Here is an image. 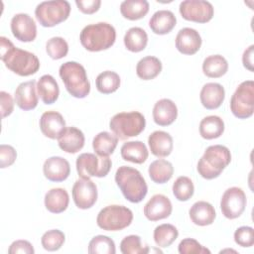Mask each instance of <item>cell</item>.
I'll list each match as a JSON object with an SVG mask.
<instances>
[{
    "label": "cell",
    "instance_id": "1",
    "mask_svg": "<svg viewBox=\"0 0 254 254\" xmlns=\"http://www.w3.org/2000/svg\"><path fill=\"white\" fill-rule=\"evenodd\" d=\"M0 59L8 69L21 76L32 75L40 68V61L35 54L16 48L5 37H0Z\"/></svg>",
    "mask_w": 254,
    "mask_h": 254
},
{
    "label": "cell",
    "instance_id": "2",
    "mask_svg": "<svg viewBox=\"0 0 254 254\" xmlns=\"http://www.w3.org/2000/svg\"><path fill=\"white\" fill-rule=\"evenodd\" d=\"M115 182L124 197L130 202L142 201L148 192V186L141 173L129 166H121L117 169Z\"/></svg>",
    "mask_w": 254,
    "mask_h": 254
},
{
    "label": "cell",
    "instance_id": "3",
    "mask_svg": "<svg viewBox=\"0 0 254 254\" xmlns=\"http://www.w3.org/2000/svg\"><path fill=\"white\" fill-rule=\"evenodd\" d=\"M82 47L89 52H100L113 46L116 40V31L111 24L99 22L85 26L79 36Z\"/></svg>",
    "mask_w": 254,
    "mask_h": 254
},
{
    "label": "cell",
    "instance_id": "4",
    "mask_svg": "<svg viewBox=\"0 0 254 254\" xmlns=\"http://www.w3.org/2000/svg\"><path fill=\"white\" fill-rule=\"evenodd\" d=\"M231 154L227 147L211 145L206 148L197 162L198 174L206 180H212L220 176L222 171L229 165Z\"/></svg>",
    "mask_w": 254,
    "mask_h": 254
},
{
    "label": "cell",
    "instance_id": "5",
    "mask_svg": "<svg viewBox=\"0 0 254 254\" xmlns=\"http://www.w3.org/2000/svg\"><path fill=\"white\" fill-rule=\"evenodd\" d=\"M59 74L67 92L75 98H84L90 92V83L83 65L66 62L60 66Z\"/></svg>",
    "mask_w": 254,
    "mask_h": 254
},
{
    "label": "cell",
    "instance_id": "6",
    "mask_svg": "<svg viewBox=\"0 0 254 254\" xmlns=\"http://www.w3.org/2000/svg\"><path fill=\"white\" fill-rule=\"evenodd\" d=\"M146 126V120L138 111L120 112L115 114L109 122V128L120 140L138 136Z\"/></svg>",
    "mask_w": 254,
    "mask_h": 254
},
{
    "label": "cell",
    "instance_id": "7",
    "mask_svg": "<svg viewBox=\"0 0 254 254\" xmlns=\"http://www.w3.org/2000/svg\"><path fill=\"white\" fill-rule=\"evenodd\" d=\"M133 220V212L124 205L111 204L102 208L96 217L99 228L106 231H119L128 227Z\"/></svg>",
    "mask_w": 254,
    "mask_h": 254
},
{
    "label": "cell",
    "instance_id": "8",
    "mask_svg": "<svg viewBox=\"0 0 254 254\" xmlns=\"http://www.w3.org/2000/svg\"><path fill=\"white\" fill-rule=\"evenodd\" d=\"M69 13L70 5L65 0L44 1L35 9V16L43 27H54L65 21Z\"/></svg>",
    "mask_w": 254,
    "mask_h": 254
},
{
    "label": "cell",
    "instance_id": "9",
    "mask_svg": "<svg viewBox=\"0 0 254 254\" xmlns=\"http://www.w3.org/2000/svg\"><path fill=\"white\" fill-rule=\"evenodd\" d=\"M230 110L239 119H246L254 112V82L245 80L241 82L230 99Z\"/></svg>",
    "mask_w": 254,
    "mask_h": 254
},
{
    "label": "cell",
    "instance_id": "10",
    "mask_svg": "<svg viewBox=\"0 0 254 254\" xmlns=\"http://www.w3.org/2000/svg\"><path fill=\"white\" fill-rule=\"evenodd\" d=\"M112 166L109 157L96 156L92 153H82L76 159V171L80 178L90 179L91 177H105Z\"/></svg>",
    "mask_w": 254,
    "mask_h": 254
},
{
    "label": "cell",
    "instance_id": "11",
    "mask_svg": "<svg viewBox=\"0 0 254 254\" xmlns=\"http://www.w3.org/2000/svg\"><path fill=\"white\" fill-rule=\"evenodd\" d=\"M179 10L185 20L195 23H207L214 14L212 4L205 0H185L181 2Z\"/></svg>",
    "mask_w": 254,
    "mask_h": 254
},
{
    "label": "cell",
    "instance_id": "12",
    "mask_svg": "<svg viewBox=\"0 0 254 254\" xmlns=\"http://www.w3.org/2000/svg\"><path fill=\"white\" fill-rule=\"evenodd\" d=\"M246 203V195L242 189L238 187H231L222 194L220 200V209L226 218L235 219L243 213Z\"/></svg>",
    "mask_w": 254,
    "mask_h": 254
},
{
    "label": "cell",
    "instance_id": "13",
    "mask_svg": "<svg viewBox=\"0 0 254 254\" xmlns=\"http://www.w3.org/2000/svg\"><path fill=\"white\" fill-rule=\"evenodd\" d=\"M72 199L80 209H87L97 200V187L90 179L77 180L72 187Z\"/></svg>",
    "mask_w": 254,
    "mask_h": 254
},
{
    "label": "cell",
    "instance_id": "14",
    "mask_svg": "<svg viewBox=\"0 0 254 254\" xmlns=\"http://www.w3.org/2000/svg\"><path fill=\"white\" fill-rule=\"evenodd\" d=\"M11 31L13 36L24 43L33 42L37 37V26L34 19L25 13L13 16L11 20Z\"/></svg>",
    "mask_w": 254,
    "mask_h": 254
},
{
    "label": "cell",
    "instance_id": "15",
    "mask_svg": "<svg viewBox=\"0 0 254 254\" xmlns=\"http://www.w3.org/2000/svg\"><path fill=\"white\" fill-rule=\"evenodd\" d=\"M172 202L164 194L153 195L144 206V215L151 221H158L169 217L172 213Z\"/></svg>",
    "mask_w": 254,
    "mask_h": 254
},
{
    "label": "cell",
    "instance_id": "16",
    "mask_svg": "<svg viewBox=\"0 0 254 254\" xmlns=\"http://www.w3.org/2000/svg\"><path fill=\"white\" fill-rule=\"evenodd\" d=\"M199 33L192 28L181 29L176 37V48L183 55H194L201 46Z\"/></svg>",
    "mask_w": 254,
    "mask_h": 254
},
{
    "label": "cell",
    "instance_id": "17",
    "mask_svg": "<svg viewBox=\"0 0 254 254\" xmlns=\"http://www.w3.org/2000/svg\"><path fill=\"white\" fill-rule=\"evenodd\" d=\"M43 173L51 182H64L70 174V166L64 158L54 156L45 161Z\"/></svg>",
    "mask_w": 254,
    "mask_h": 254
},
{
    "label": "cell",
    "instance_id": "18",
    "mask_svg": "<svg viewBox=\"0 0 254 254\" xmlns=\"http://www.w3.org/2000/svg\"><path fill=\"white\" fill-rule=\"evenodd\" d=\"M84 135L81 130L76 127H65L58 138L59 147L69 154H74L80 151L84 146Z\"/></svg>",
    "mask_w": 254,
    "mask_h": 254
},
{
    "label": "cell",
    "instance_id": "19",
    "mask_svg": "<svg viewBox=\"0 0 254 254\" xmlns=\"http://www.w3.org/2000/svg\"><path fill=\"white\" fill-rule=\"evenodd\" d=\"M65 128L63 115L57 111H46L40 118V129L50 139H58Z\"/></svg>",
    "mask_w": 254,
    "mask_h": 254
},
{
    "label": "cell",
    "instance_id": "20",
    "mask_svg": "<svg viewBox=\"0 0 254 254\" xmlns=\"http://www.w3.org/2000/svg\"><path fill=\"white\" fill-rule=\"evenodd\" d=\"M36 81L29 80L22 82L15 90V102L17 106L25 111L32 110L38 105V95L36 93Z\"/></svg>",
    "mask_w": 254,
    "mask_h": 254
},
{
    "label": "cell",
    "instance_id": "21",
    "mask_svg": "<svg viewBox=\"0 0 254 254\" xmlns=\"http://www.w3.org/2000/svg\"><path fill=\"white\" fill-rule=\"evenodd\" d=\"M178 117V108L175 102L168 98L158 100L153 107L154 122L160 126H169Z\"/></svg>",
    "mask_w": 254,
    "mask_h": 254
},
{
    "label": "cell",
    "instance_id": "22",
    "mask_svg": "<svg viewBox=\"0 0 254 254\" xmlns=\"http://www.w3.org/2000/svg\"><path fill=\"white\" fill-rule=\"evenodd\" d=\"M199 98L204 108L209 110L216 109L222 104L225 98L224 87L216 82H207L202 86Z\"/></svg>",
    "mask_w": 254,
    "mask_h": 254
},
{
    "label": "cell",
    "instance_id": "23",
    "mask_svg": "<svg viewBox=\"0 0 254 254\" xmlns=\"http://www.w3.org/2000/svg\"><path fill=\"white\" fill-rule=\"evenodd\" d=\"M151 153L158 158L168 157L174 148L172 136L165 131H154L148 138Z\"/></svg>",
    "mask_w": 254,
    "mask_h": 254
},
{
    "label": "cell",
    "instance_id": "24",
    "mask_svg": "<svg viewBox=\"0 0 254 254\" xmlns=\"http://www.w3.org/2000/svg\"><path fill=\"white\" fill-rule=\"evenodd\" d=\"M190 220L198 226H206L213 223L216 213L215 209L207 201H196L194 202L189 211Z\"/></svg>",
    "mask_w": 254,
    "mask_h": 254
},
{
    "label": "cell",
    "instance_id": "25",
    "mask_svg": "<svg viewBox=\"0 0 254 254\" xmlns=\"http://www.w3.org/2000/svg\"><path fill=\"white\" fill-rule=\"evenodd\" d=\"M177 24L175 14L170 10H159L153 14L149 21V27L157 35L170 33Z\"/></svg>",
    "mask_w": 254,
    "mask_h": 254
},
{
    "label": "cell",
    "instance_id": "26",
    "mask_svg": "<svg viewBox=\"0 0 254 254\" xmlns=\"http://www.w3.org/2000/svg\"><path fill=\"white\" fill-rule=\"evenodd\" d=\"M37 91L45 104H53L57 101L60 94L59 84L50 74H45L40 77L37 82Z\"/></svg>",
    "mask_w": 254,
    "mask_h": 254
},
{
    "label": "cell",
    "instance_id": "27",
    "mask_svg": "<svg viewBox=\"0 0 254 254\" xmlns=\"http://www.w3.org/2000/svg\"><path fill=\"white\" fill-rule=\"evenodd\" d=\"M69 202L67 191L62 188L50 190L45 195V206L52 213H61L64 211Z\"/></svg>",
    "mask_w": 254,
    "mask_h": 254
},
{
    "label": "cell",
    "instance_id": "28",
    "mask_svg": "<svg viewBox=\"0 0 254 254\" xmlns=\"http://www.w3.org/2000/svg\"><path fill=\"white\" fill-rule=\"evenodd\" d=\"M120 153L123 160L135 164L144 163L149 156L146 145L141 141H129L124 143Z\"/></svg>",
    "mask_w": 254,
    "mask_h": 254
},
{
    "label": "cell",
    "instance_id": "29",
    "mask_svg": "<svg viewBox=\"0 0 254 254\" xmlns=\"http://www.w3.org/2000/svg\"><path fill=\"white\" fill-rule=\"evenodd\" d=\"M224 132V122L216 115L204 117L199 123V134L203 139L212 140L220 137Z\"/></svg>",
    "mask_w": 254,
    "mask_h": 254
},
{
    "label": "cell",
    "instance_id": "30",
    "mask_svg": "<svg viewBox=\"0 0 254 254\" xmlns=\"http://www.w3.org/2000/svg\"><path fill=\"white\" fill-rule=\"evenodd\" d=\"M118 144V138L109 132H99L92 141V148L94 152L101 157H109Z\"/></svg>",
    "mask_w": 254,
    "mask_h": 254
},
{
    "label": "cell",
    "instance_id": "31",
    "mask_svg": "<svg viewBox=\"0 0 254 254\" xmlns=\"http://www.w3.org/2000/svg\"><path fill=\"white\" fill-rule=\"evenodd\" d=\"M148 173L150 179L154 183L165 184L172 179L174 174V167L171 162L164 159H158L150 164Z\"/></svg>",
    "mask_w": 254,
    "mask_h": 254
},
{
    "label": "cell",
    "instance_id": "32",
    "mask_svg": "<svg viewBox=\"0 0 254 254\" xmlns=\"http://www.w3.org/2000/svg\"><path fill=\"white\" fill-rule=\"evenodd\" d=\"M149 12V3L146 0H125L120 4L121 15L128 20L142 19Z\"/></svg>",
    "mask_w": 254,
    "mask_h": 254
},
{
    "label": "cell",
    "instance_id": "33",
    "mask_svg": "<svg viewBox=\"0 0 254 254\" xmlns=\"http://www.w3.org/2000/svg\"><path fill=\"white\" fill-rule=\"evenodd\" d=\"M162 71L161 61L152 56L141 59L136 65V73L143 80H151Z\"/></svg>",
    "mask_w": 254,
    "mask_h": 254
},
{
    "label": "cell",
    "instance_id": "34",
    "mask_svg": "<svg viewBox=\"0 0 254 254\" xmlns=\"http://www.w3.org/2000/svg\"><path fill=\"white\" fill-rule=\"evenodd\" d=\"M228 70L226 59L220 55L208 56L202 63V71L207 77L217 78L224 75Z\"/></svg>",
    "mask_w": 254,
    "mask_h": 254
},
{
    "label": "cell",
    "instance_id": "35",
    "mask_svg": "<svg viewBox=\"0 0 254 254\" xmlns=\"http://www.w3.org/2000/svg\"><path fill=\"white\" fill-rule=\"evenodd\" d=\"M147 44L148 35L140 27H132L124 35V45L130 52L139 53L146 48Z\"/></svg>",
    "mask_w": 254,
    "mask_h": 254
},
{
    "label": "cell",
    "instance_id": "36",
    "mask_svg": "<svg viewBox=\"0 0 254 254\" xmlns=\"http://www.w3.org/2000/svg\"><path fill=\"white\" fill-rule=\"evenodd\" d=\"M179 236V231L176 226L170 223H163L157 226L154 230V241L158 247H169Z\"/></svg>",
    "mask_w": 254,
    "mask_h": 254
},
{
    "label": "cell",
    "instance_id": "37",
    "mask_svg": "<svg viewBox=\"0 0 254 254\" xmlns=\"http://www.w3.org/2000/svg\"><path fill=\"white\" fill-rule=\"evenodd\" d=\"M96 88L100 93L109 94L115 92L120 86V76L112 70L100 72L95 79Z\"/></svg>",
    "mask_w": 254,
    "mask_h": 254
},
{
    "label": "cell",
    "instance_id": "38",
    "mask_svg": "<svg viewBox=\"0 0 254 254\" xmlns=\"http://www.w3.org/2000/svg\"><path fill=\"white\" fill-rule=\"evenodd\" d=\"M115 243L108 236H94L88 243L89 254H115Z\"/></svg>",
    "mask_w": 254,
    "mask_h": 254
},
{
    "label": "cell",
    "instance_id": "39",
    "mask_svg": "<svg viewBox=\"0 0 254 254\" xmlns=\"http://www.w3.org/2000/svg\"><path fill=\"white\" fill-rule=\"evenodd\" d=\"M194 192L192 181L186 176L179 177L173 184V193L180 201L189 200Z\"/></svg>",
    "mask_w": 254,
    "mask_h": 254
},
{
    "label": "cell",
    "instance_id": "40",
    "mask_svg": "<svg viewBox=\"0 0 254 254\" xmlns=\"http://www.w3.org/2000/svg\"><path fill=\"white\" fill-rule=\"evenodd\" d=\"M120 251L123 254H147L150 249L147 245L142 244L140 236L128 235L120 242Z\"/></svg>",
    "mask_w": 254,
    "mask_h": 254
},
{
    "label": "cell",
    "instance_id": "41",
    "mask_svg": "<svg viewBox=\"0 0 254 254\" xmlns=\"http://www.w3.org/2000/svg\"><path fill=\"white\" fill-rule=\"evenodd\" d=\"M65 236L59 229H52L45 232L41 238L42 246L47 251H57L64 243Z\"/></svg>",
    "mask_w": 254,
    "mask_h": 254
},
{
    "label": "cell",
    "instance_id": "42",
    "mask_svg": "<svg viewBox=\"0 0 254 254\" xmlns=\"http://www.w3.org/2000/svg\"><path fill=\"white\" fill-rule=\"evenodd\" d=\"M46 52L53 60L64 58L68 53V45L62 37H53L46 44Z\"/></svg>",
    "mask_w": 254,
    "mask_h": 254
},
{
    "label": "cell",
    "instance_id": "43",
    "mask_svg": "<svg viewBox=\"0 0 254 254\" xmlns=\"http://www.w3.org/2000/svg\"><path fill=\"white\" fill-rule=\"evenodd\" d=\"M178 250L180 254H210L206 247H203L193 238L183 239L178 246Z\"/></svg>",
    "mask_w": 254,
    "mask_h": 254
},
{
    "label": "cell",
    "instance_id": "44",
    "mask_svg": "<svg viewBox=\"0 0 254 254\" xmlns=\"http://www.w3.org/2000/svg\"><path fill=\"white\" fill-rule=\"evenodd\" d=\"M234 241L241 247H251L254 244V230L250 226H241L234 232Z\"/></svg>",
    "mask_w": 254,
    "mask_h": 254
},
{
    "label": "cell",
    "instance_id": "45",
    "mask_svg": "<svg viewBox=\"0 0 254 254\" xmlns=\"http://www.w3.org/2000/svg\"><path fill=\"white\" fill-rule=\"evenodd\" d=\"M17 158L16 150L10 146L2 144L0 145V168L4 169L14 164Z\"/></svg>",
    "mask_w": 254,
    "mask_h": 254
},
{
    "label": "cell",
    "instance_id": "46",
    "mask_svg": "<svg viewBox=\"0 0 254 254\" xmlns=\"http://www.w3.org/2000/svg\"><path fill=\"white\" fill-rule=\"evenodd\" d=\"M9 254H34L35 250L33 245L27 241V240H16L14 241L9 249H8Z\"/></svg>",
    "mask_w": 254,
    "mask_h": 254
},
{
    "label": "cell",
    "instance_id": "47",
    "mask_svg": "<svg viewBox=\"0 0 254 254\" xmlns=\"http://www.w3.org/2000/svg\"><path fill=\"white\" fill-rule=\"evenodd\" d=\"M0 105H1V117L5 118L9 116L14 110V100L10 93L6 91L0 92Z\"/></svg>",
    "mask_w": 254,
    "mask_h": 254
},
{
    "label": "cell",
    "instance_id": "48",
    "mask_svg": "<svg viewBox=\"0 0 254 254\" xmlns=\"http://www.w3.org/2000/svg\"><path fill=\"white\" fill-rule=\"evenodd\" d=\"M75 4L83 14H93L98 11L101 5L100 0H76Z\"/></svg>",
    "mask_w": 254,
    "mask_h": 254
},
{
    "label": "cell",
    "instance_id": "49",
    "mask_svg": "<svg viewBox=\"0 0 254 254\" xmlns=\"http://www.w3.org/2000/svg\"><path fill=\"white\" fill-rule=\"evenodd\" d=\"M253 57H254V45L249 46L242 55V63L246 69L253 71Z\"/></svg>",
    "mask_w": 254,
    "mask_h": 254
}]
</instances>
